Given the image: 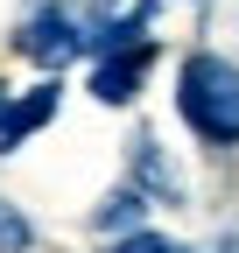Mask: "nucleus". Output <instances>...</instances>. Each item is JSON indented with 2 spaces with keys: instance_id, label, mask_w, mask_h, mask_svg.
Returning <instances> with one entry per match:
<instances>
[{
  "instance_id": "nucleus-1",
  "label": "nucleus",
  "mask_w": 239,
  "mask_h": 253,
  "mask_svg": "<svg viewBox=\"0 0 239 253\" xmlns=\"http://www.w3.org/2000/svg\"><path fill=\"white\" fill-rule=\"evenodd\" d=\"M113 21H120V0H49L21 21L14 49L28 63H42V71H64L78 56H99L113 42Z\"/></svg>"
},
{
  "instance_id": "nucleus-2",
  "label": "nucleus",
  "mask_w": 239,
  "mask_h": 253,
  "mask_svg": "<svg viewBox=\"0 0 239 253\" xmlns=\"http://www.w3.org/2000/svg\"><path fill=\"white\" fill-rule=\"evenodd\" d=\"M176 113L204 148H239V63L218 49H190L176 63Z\"/></svg>"
},
{
  "instance_id": "nucleus-3",
  "label": "nucleus",
  "mask_w": 239,
  "mask_h": 253,
  "mask_svg": "<svg viewBox=\"0 0 239 253\" xmlns=\"http://www.w3.org/2000/svg\"><path fill=\"white\" fill-rule=\"evenodd\" d=\"M148 63H155V36L113 42L106 56H92V99H99V106H134L141 84H148Z\"/></svg>"
},
{
  "instance_id": "nucleus-4",
  "label": "nucleus",
  "mask_w": 239,
  "mask_h": 253,
  "mask_svg": "<svg viewBox=\"0 0 239 253\" xmlns=\"http://www.w3.org/2000/svg\"><path fill=\"white\" fill-rule=\"evenodd\" d=\"M56 106H64V84L42 78L28 91H7V106H0V155H14L28 134H42V126L56 120Z\"/></svg>"
},
{
  "instance_id": "nucleus-5",
  "label": "nucleus",
  "mask_w": 239,
  "mask_h": 253,
  "mask_svg": "<svg viewBox=\"0 0 239 253\" xmlns=\"http://www.w3.org/2000/svg\"><path fill=\"white\" fill-rule=\"evenodd\" d=\"M134 190L148 204H183V183H176V169L162 162L155 134H134Z\"/></svg>"
},
{
  "instance_id": "nucleus-6",
  "label": "nucleus",
  "mask_w": 239,
  "mask_h": 253,
  "mask_svg": "<svg viewBox=\"0 0 239 253\" xmlns=\"http://www.w3.org/2000/svg\"><path fill=\"white\" fill-rule=\"evenodd\" d=\"M141 225H148V197H141L134 183H120L113 197L92 211V232H113V239H127V232H141Z\"/></svg>"
},
{
  "instance_id": "nucleus-7",
  "label": "nucleus",
  "mask_w": 239,
  "mask_h": 253,
  "mask_svg": "<svg viewBox=\"0 0 239 253\" xmlns=\"http://www.w3.org/2000/svg\"><path fill=\"white\" fill-rule=\"evenodd\" d=\"M28 246H36V225H28L7 197H0V253H28Z\"/></svg>"
},
{
  "instance_id": "nucleus-8",
  "label": "nucleus",
  "mask_w": 239,
  "mask_h": 253,
  "mask_svg": "<svg viewBox=\"0 0 239 253\" xmlns=\"http://www.w3.org/2000/svg\"><path fill=\"white\" fill-rule=\"evenodd\" d=\"M113 253H176V239L155 232V225H141V232H127V239H113Z\"/></svg>"
},
{
  "instance_id": "nucleus-9",
  "label": "nucleus",
  "mask_w": 239,
  "mask_h": 253,
  "mask_svg": "<svg viewBox=\"0 0 239 253\" xmlns=\"http://www.w3.org/2000/svg\"><path fill=\"white\" fill-rule=\"evenodd\" d=\"M176 253H239V232H218V239H204V246H176Z\"/></svg>"
},
{
  "instance_id": "nucleus-10",
  "label": "nucleus",
  "mask_w": 239,
  "mask_h": 253,
  "mask_svg": "<svg viewBox=\"0 0 239 253\" xmlns=\"http://www.w3.org/2000/svg\"><path fill=\"white\" fill-rule=\"evenodd\" d=\"M0 106H7V84H0Z\"/></svg>"
}]
</instances>
